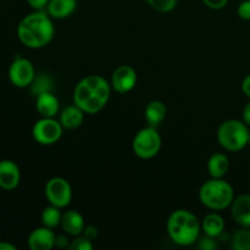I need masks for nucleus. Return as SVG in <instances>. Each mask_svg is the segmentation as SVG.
I'll list each match as a JSON object with an SVG mask.
<instances>
[{
    "instance_id": "nucleus-27",
    "label": "nucleus",
    "mask_w": 250,
    "mask_h": 250,
    "mask_svg": "<svg viewBox=\"0 0 250 250\" xmlns=\"http://www.w3.org/2000/svg\"><path fill=\"white\" fill-rule=\"evenodd\" d=\"M68 249L70 250H92L93 244L92 241L87 237H84L83 234L81 236H77L68 246Z\"/></svg>"
},
{
    "instance_id": "nucleus-18",
    "label": "nucleus",
    "mask_w": 250,
    "mask_h": 250,
    "mask_svg": "<svg viewBox=\"0 0 250 250\" xmlns=\"http://www.w3.org/2000/svg\"><path fill=\"white\" fill-rule=\"evenodd\" d=\"M83 81H84L85 84L90 88L93 94L97 95V97L100 98L102 100H104L105 103H107L111 90H110V84L102 77V76L90 75L88 76V77L83 78Z\"/></svg>"
},
{
    "instance_id": "nucleus-9",
    "label": "nucleus",
    "mask_w": 250,
    "mask_h": 250,
    "mask_svg": "<svg viewBox=\"0 0 250 250\" xmlns=\"http://www.w3.org/2000/svg\"><path fill=\"white\" fill-rule=\"evenodd\" d=\"M137 83V73L131 66L122 65L114 71L111 77L112 88L120 94L128 93Z\"/></svg>"
},
{
    "instance_id": "nucleus-20",
    "label": "nucleus",
    "mask_w": 250,
    "mask_h": 250,
    "mask_svg": "<svg viewBox=\"0 0 250 250\" xmlns=\"http://www.w3.org/2000/svg\"><path fill=\"white\" fill-rule=\"evenodd\" d=\"M166 106L160 100H153L146 107V120L149 126L156 127L165 120Z\"/></svg>"
},
{
    "instance_id": "nucleus-19",
    "label": "nucleus",
    "mask_w": 250,
    "mask_h": 250,
    "mask_svg": "<svg viewBox=\"0 0 250 250\" xmlns=\"http://www.w3.org/2000/svg\"><path fill=\"white\" fill-rule=\"evenodd\" d=\"M229 168V160L225 154L216 153L208 161V171L212 178H224Z\"/></svg>"
},
{
    "instance_id": "nucleus-5",
    "label": "nucleus",
    "mask_w": 250,
    "mask_h": 250,
    "mask_svg": "<svg viewBox=\"0 0 250 250\" xmlns=\"http://www.w3.org/2000/svg\"><path fill=\"white\" fill-rule=\"evenodd\" d=\"M134 154L141 159H151L161 148V137L155 127L149 126L136 134L132 143Z\"/></svg>"
},
{
    "instance_id": "nucleus-10",
    "label": "nucleus",
    "mask_w": 250,
    "mask_h": 250,
    "mask_svg": "<svg viewBox=\"0 0 250 250\" xmlns=\"http://www.w3.org/2000/svg\"><path fill=\"white\" fill-rule=\"evenodd\" d=\"M56 236L53 229L43 226L32 231L28 237V247L32 250H50L55 247Z\"/></svg>"
},
{
    "instance_id": "nucleus-34",
    "label": "nucleus",
    "mask_w": 250,
    "mask_h": 250,
    "mask_svg": "<svg viewBox=\"0 0 250 250\" xmlns=\"http://www.w3.org/2000/svg\"><path fill=\"white\" fill-rule=\"evenodd\" d=\"M55 246H58L59 248H68V239L67 237L65 236H58L56 237V244Z\"/></svg>"
},
{
    "instance_id": "nucleus-8",
    "label": "nucleus",
    "mask_w": 250,
    "mask_h": 250,
    "mask_svg": "<svg viewBox=\"0 0 250 250\" xmlns=\"http://www.w3.org/2000/svg\"><path fill=\"white\" fill-rule=\"evenodd\" d=\"M9 78L15 87L26 88L32 84L36 78V72L32 62L27 59L16 58L10 65Z\"/></svg>"
},
{
    "instance_id": "nucleus-28",
    "label": "nucleus",
    "mask_w": 250,
    "mask_h": 250,
    "mask_svg": "<svg viewBox=\"0 0 250 250\" xmlns=\"http://www.w3.org/2000/svg\"><path fill=\"white\" fill-rule=\"evenodd\" d=\"M217 247L219 246H217L216 238L207 236V234L198 241V248L202 250H215L217 249Z\"/></svg>"
},
{
    "instance_id": "nucleus-1",
    "label": "nucleus",
    "mask_w": 250,
    "mask_h": 250,
    "mask_svg": "<svg viewBox=\"0 0 250 250\" xmlns=\"http://www.w3.org/2000/svg\"><path fill=\"white\" fill-rule=\"evenodd\" d=\"M54 24L50 17L41 10L27 15L19 23L17 36L27 48L39 49L48 45L54 37Z\"/></svg>"
},
{
    "instance_id": "nucleus-36",
    "label": "nucleus",
    "mask_w": 250,
    "mask_h": 250,
    "mask_svg": "<svg viewBox=\"0 0 250 250\" xmlns=\"http://www.w3.org/2000/svg\"><path fill=\"white\" fill-rule=\"evenodd\" d=\"M0 250H16V247L6 242H0Z\"/></svg>"
},
{
    "instance_id": "nucleus-21",
    "label": "nucleus",
    "mask_w": 250,
    "mask_h": 250,
    "mask_svg": "<svg viewBox=\"0 0 250 250\" xmlns=\"http://www.w3.org/2000/svg\"><path fill=\"white\" fill-rule=\"evenodd\" d=\"M61 219H62V214L60 212V208L54 207L51 204L42 212V224L48 229H53L61 225Z\"/></svg>"
},
{
    "instance_id": "nucleus-38",
    "label": "nucleus",
    "mask_w": 250,
    "mask_h": 250,
    "mask_svg": "<svg viewBox=\"0 0 250 250\" xmlns=\"http://www.w3.org/2000/svg\"><path fill=\"white\" fill-rule=\"evenodd\" d=\"M249 231H250V227H249Z\"/></svg>"
},
{
    "instance_id": "nucleus-37",
    "label": "nucleus",
    "mask_w": 250,
    "mask_h": 250,
    "mask_svg": "<svg viewBox=\"0 0 250 250\" xmlns=\"http://www.w3.org/2000/svg\"><path fill=\"white\" fill-rule=\"evenodd\" d=\"M248 146H250V133H249V139H248Z\"/></svg>"
},
{
    "instance_id": "nucleus-25",
    "label": "nucleus",
    "mask_w": 250,
    "mask_h": 250,
    "mask_svg": "<svg viewBox=\"0 0 250 250\" xmlns=\"http://www.w3.org/2000/svg\"><path fill=\"white\" fill-rule=\"evenodd\" d=\"M106 105V103L104 100H102L100 98H98L97 95L93 94L92 97L88 99V102L85 103L84 106L82 107V110L87 114H97L100 110H103V107Z\"/></svg>"
},
{
    "instance_id": "nucleus-6",
    "label": "nucleus",
    "mask_w": 250,
    "mask_h": 250,
    "mask_svg": "<svg viewBox=\"0 0 250 250\" xmlns=\"http://www.w3.org/2000/svg\"><path fill=\"white\" fill-rule=\"evenodd\" d=\"M62 129L63 127L60 121L54 120V117H43L36 122L32 134L37 143L42 146H51L61 138Z\"/></svg>"
},
{
    "instance_id": "nucleus-17",
    "label": "nucleus",
    "mask_w": 250,
    "mask_h": 250,
    "mask_svg": "<svg viewBox=\"0 0 250 250\" xmlns=\"http://www.w3.org/2000/svg\"><path fill=\"white\" fill-rule=\"evenodd\" d=\"M202 229L207 236L219 238L225 229V221L221 215L216 212L208 214L202 222Z\"/></svg>"
},
{
    "instance_id": "nucleus-16",
    "label": "nucleus",
    "mask_w": 250,
    "mask_h": 250,
    "mask_svg": "<svg viewBox=\"0 0 250 250\" xmlns=\"http://www.w3.org/2000/svg\"><path fill=\"white\" fill-rule=\"evenodd\" d=\"M77 0H49L48 12L54 19H66L73 14Z\"/></svg>"
},
{
    "instance_id": "nucleus-32",
    "label": "nucleus",
    "mask_w": 250,
    "mask_h": 250,
    "mask_svg": "<svg viewBox=\"0 0 250 250\" xmlns=\"http://www.w3.org/2000/svg\"><path fill=\"white\" fill-rule=\"evenodd\" d=\"M82 234L84 237H87V238H89L90 241H93V239L98 236V229H95L94 226H87L84 227V229H83Z\"/></svg>"
},
{
    "instance_id": "nucleus-22",
    "label": "nucleus",
    "mask_w": 250,
    "mask_h": 250,
    "mask_svg": "<svg viewBox=\"0 0 250 250\" xmlns=\"http://www.w3.org/2000/svg\"><path fill=\"white\" fill-rule=\"evenodd\" d=\"M92 95L93 92L90 90V88L85 84L84 81L82 80L77 85H76L75 90H73V104L77 105L78 107L82 109Z\"/></svg>"
},
{
    "instance_id": "nucleus-15",
    "label": "nucleus",
    "mask_w": 250,
    "mask_h": 250,
    "mask_svg": "<svg viewBox=\"0 0 250 250\" xmlns=\"http://www.w3.org/2000/svg\"><path fill=\"white\" fill-rule=\"evenodd\" d=\"M83 119H84V111L77 105H71L61 112L60 122L63 128L75 129L82 125Z\"/></svg>"
},
{
    "instance_id": "nucleus-7",
    "label": "nucleus",
    "mask_w": 250,
    "mask_h": 250,
    "mask_svg": "<svg viewBox=\"0 0 250 250\" xmlns=\"http://www.w3.org/2000/svg\"><path fill=\"white\" fill-rule=\"evenodd\" d=\"M45 197L54 207L66 208L72 199V188L62 177H53L45 185Z\"/></svg>"
},
{
    "instance_id": "nucleus-29",
    "label": "nucleus",
    "mask_w": 250,
    "mask_h": 250,
    "mask_svg": "<svg viewBox=\"0 0 250 250\" xmlns=\"http://www.w3.org/2000/svg\"><path fill=\"white\" fill-rule=\"evenodd\" d=\"M237 14L242 20L250 21V0H244L239 4L238 9H237Z\"/></svg>"
},
{
    "instance_id": "nucleus-26",
    "label": "nucleus",
    "mask_w": 250,
    "mask_h": 250,
    "mask_svg": "<svg viewBox=\"0 0 250 250\" xmlns=\"http://www.w3.org/2000/svg\"><path fill=\"white\" fill-rule=\"evenodd\" d=\"M154 10L159 12H168L175 9L177 0H146Z\"/></svg>"
},
{
    "instance_id": "nucleus-35",
    "label": "nucleus",
    "mask_w": 250,
    "mask_h": 250,
    "mask_svg": "<svg viewBox=\"0 0 250 250\" xmlns=\"http://www.w3.org/2000/svg\"><path fill=\"white\" fill-rule=\"evenodd\" d=\"M243 121L246 122L248 126H250V102L244 106L243 109Z\"/></svg>"
},
{
    "instance_id": "nucleus-3",
    "label": "nucleus",
    "mask_w": 250,
    "mask_h": 250,
    "mask_svg": "<svg viewBox=\"0 0 250 250\" xmlns=\"http://www.w3.org/2000/svg\"><path fill=\"white\" fill-rule=\"evenodd\" d=\"M199 199L209 209L224 210L231 207L234 199V189L222 178H211L200 187Z\"/></svg>"
},
{
    "instance_id": "nucleus-12",
    "label": "nucleus",
    "mask_w": 250,
    "mask_h": 250,
    "mask_svg": "<svg viewBox=\"0 0 250 250\" xmlns=\"http://www.w3.org/2000/svg\"><path fill=\"white\" fill-rule=\"evenodd\" d=\"M231 215L234 221L244 229L250 227V194H242L233 199Z\"/></svg>"
},
{
    "instance_id": "nucleus-14",
    "label": "nucleus",
    "mask_w": 250,
    "mask_h": 250,
    "mask_svg": "<svg viewBox=\"0 0 250 250\" xmlns=\"http://www.w3.org/2000/svg\"><path fill=\"white\" fill-rule=\"evenodd\" d=\"M36 106L42 117H54L59 111V99L51 92H44L37 95Z\"/></svg>"
},
{
    "instance_id": "nucleus-11",
    "label": "nucleus",
    "mask_w": 250,
    "mask_h": 250,
    "mask_svg": "<svg viewBox=\"0 0 250 250\" xmlns=\"http://www.w3.org/2000/svg\"><path fill=\"white\" fill-rule=\"evenodd\" d=\"M20 180H21L20 168L14 161H0V187H1L2 189H15V188L19 186Z\"/></svg>"
},
{
    "instance_id": "nucleus-4",
    "label": "nucleus",
    "mask_w": 250,
    "mask_h": 250,
    "mask_svg": "<svg viewBox=\"0 0 250 250\" xmlns=\"http://www.w3.org/2000/svg\"><path fill=\"white\" fill-rule=\"evenodd\" d=\"M248 125L239 120H227L217 129L220 146L229 151H239L248 146Z\"/></svg>"
},
{
    "instance_id": "nucleus-33",
    "label": "nucleus",
    "mask_w": 250,
    "mask_h": 250,
    "mask_svg": "<svg viewBox=\"0 0 250 250\" xmlns=\"http://www.w3.org/2000/svg\"><path fill=\"white\" fill-rule=\"evenodd\" d=\"M242 90H243V93L247 97L250 98V75L247 76L243 80V82H242Z\"/></svg>"
},
{
    "instance_id": "nucleus-23",
    "label": "nucleus",
    "mask_w": 250,
    "mask_h": 250,
    "mask_svg": "<svg viewBox=\"0 0 250 250\" xmlns=\"http://www.w3.org/2000/svg\"><path fill=\"white\" fill-rule=\"evenodd\" d=\"M232 248L236 250H250V231L242 227L234 233L232 239Z\"/></svg>"
},
{
    "instance_id": "nucleus-2",
    "label": "nucleus",
    "mask_w": 250,
    "mask_h": 250,
    "mask_svg": "<svg viewBox=\"0 0 250 250\" xmlns=\"http://www.w3.org/2000/svg\"><path fill=\"white\" fill-rule=\"evenodd\" d=\"M166 227L173 243L181 247H188L198 241L202 226L194 214L181 209L170 215Z\"/></svg>"
},
{
    "instance_id": "nucleus-13",
    "label": "nucleus",
    "mask_w": 250,
    "mask_h": 250,
    "mask_svg": "<svg viewBox=\"0 0 250 250\" xmlns=\"http://www.w3.org/2000/svg\"><path fill=\"white\" fill-rule=\"evenodd\" d=\"M61 227L67 234L73 237L81 236L84 229V219L82 215L76 210H68L63 212L61 219Z\"/></svg>"
},
{
    "instance_id": "nucleus-24",
    "label": "nucleus",
    "mask_w": 250,
    "mask_h": 250,
    "mask_svg": "<svg viewBox=\"0 0 250 250\" xmlns=\"http://www.w3.org/2000/svg\"><path fill=\"white\" fill-rule=\"evenodd\" d=\"M31 85L32 92L36 95L44 92H50L51 90V81L48 76H39L38 78H34Z\"/></svg>"
},
{
    "instance_id": "nucleus-30",
    "label": "nucleus",
    "mask_w": 250,
    "mask_h": 250,
    "mask_svg": "<svg viewBox=\"0 0 250 250\" xmlns=\"http://www.w3.org/2000/svg\"><path fill=\"white\" fill-rule=\"evenodd\" d=\"M205 5L210 9H214V10H220V9H224L225 6L227 5L229 0H203Z\"/></svg>"
},
{
    "instance_id": "nucleus-31",
    "label": "nucleus",
    "mask_w": 250,
    "mask_h": 250,
    "mask_svg": "<svg viewBox=\"0 0 250 250\" xmlns=\"http://www.w3.org/2000/svg\"><path fill=\"white\" fill-rule=\"evenodd\" d=\"M27 1L34 10H43L49 4V0H27Z\"/></svg>"
}]
</instances>
